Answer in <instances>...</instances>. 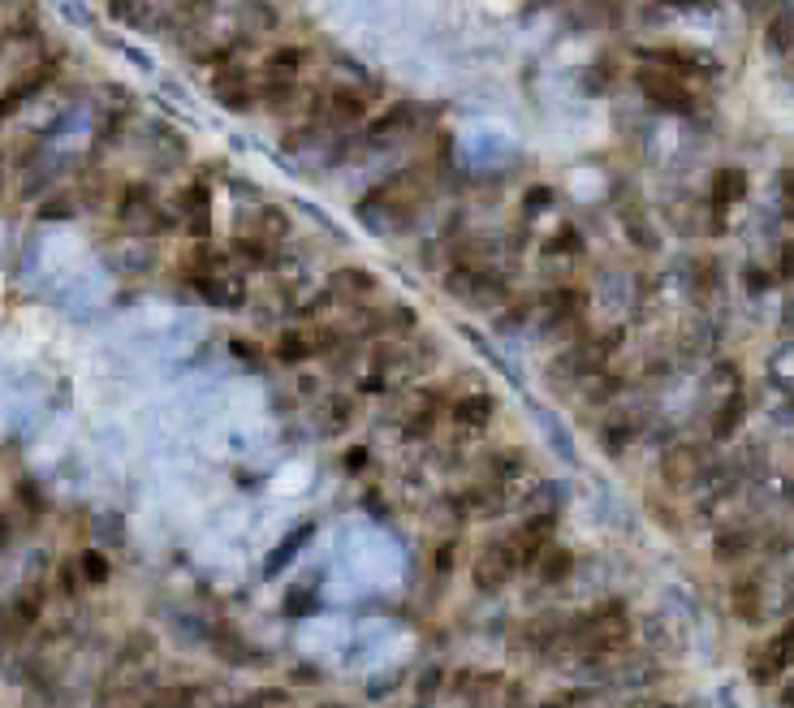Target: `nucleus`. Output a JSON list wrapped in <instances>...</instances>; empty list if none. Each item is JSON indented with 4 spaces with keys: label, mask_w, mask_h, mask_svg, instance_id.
I'll use <instances>...</instances> for the list:
<instances>
[{
    "label": "nucleus",
    "mask_w": 794,
    "mask_h": 708,
    "mask_svg": "<svg viewBox=\"0 0 794 708\" xmlns=\"http://www.w3.org/2000/svg\"><path fill=\"white\" fill-rule=\"evenodd\" d=\"M303 104H307V126H316L324 134V130L367 126V117H372V108H376V95L341 83V87H324V91L303 95Z\"/></svg>",
    "instance_id": "f257e3e1"
},
{
    "label": "nucleus",
    "mask_w": 794,
    "mask_h": 708,
    "mask_svg": "<svg viewBox=\"0 0 794 708\" xmlns=\"http://www.w3.org/2000/svg\"><path fill=\"white\" fill-rule=\"evenodd\" d=\"M635 61L639 65H652V70H665L682 78V83H691V78H713L721 74V65L713 52L704 48H691V44H639L635 48Z\"/></svg>",
    "instance_id": "f03ea898"
},
{
    "label": "nucleus",
    "mask_w": 794,
    "mask_h": 708,
    "mask_svg": "<svg viewBox=\"0 0 794 708\" xmlns=\"http://www.w3.org/2000/svg\"><path fill=\"white\" fill-rule=\"evenodd\" d=\"M635 87L639 95L648 100L652 108H661V113H674V117H691L695 108H700V95H695L691 83H682V78L665 74V70H652V65H635Z\"/></svg>",
    "instance_id": "7ed1b4c3"
},
{
    "label": "nucleus",
    "mask_w": 794,
    "mask_h": 708,
    "mask_svg": "<svg viewBox=\"0 0 794 708\" xmlns=\"http://www.w3.org/2000/svg\"><path fill=\"white\" fill-rule=\"evenodd\" d=\"M57 78H61V61H57V57H44V61L26 65V70L13 78V83L0 87V126L18 117L31 100H39V95H44L52 83H57Z\"/></svg>",
    "instance_id": "20e7f679"
},
{
    "label": "nucleus",
    "mask_w": 794,
    "mask_h": 708,
    "mask_svg": "<svg viewBox=\"0 0 794 708\" xmlns=\"http://www.w3.org/2000/svg\"><path fill=\"white\" fill-rule=\"evenodd\" d=\"M212 100L225 108V113H255V65L238 57L221 65V70H212Z\"/></svg>",
    "instance_id": "39448f33"
},
{
    "label": "nucleus",
    "mask_w": 794,
    "mask_h": 708,
    "mask_svg": "<svg viewBox=\"0 0 794 708\" xmlns=\"http://www.w3.org/2000/svg\"><path fill=\"white\" fill-rule=\"evenodd\" d=\"M445 294L462 298V303H471V307H488V303H497V298L510 294V285H505L497 272H488V268L454 264L445 272Z\"/></svg>",
    "instance_id": "423d86ee"
},
{
    "label": "nucleus",
    "mask_w": 794,
    "mask_h": 708,
    "mask_svg": "<svg viewBox=\"0 0 794 708\" xmlns=\"http://www.w3.org/2000/svg\"><path fill=\"white\" fill-rule=\"evenodd\" d=\"M173 208H177V221L186 225V234L195 242L212 238V186L203 182V177H195V182H186L177 190Z\"/></svg>",
    "instance_id": "0eeeda50"
},
{
    "label": "nucleus",
    "mask_w": 794,
    "mask_h": 708,
    "mask_svg": "<svg viewBox=\"0 0 794 708\" xmlns=\"http://www.w3.org/2000/svg\"><path fill=\"white\" fill-rule=\"evenodd\" d=\"M307 65H311L307 44H277L255 65V83H298L307 74Z\"/></svg>",
    "instance_id": "6e6552de"
},
{
    "label": "nucleus",
    "mask_w": 794,
    "mask_h": 708,
    "mask_svg": "<svg viewBox=\"0 0 794 708\" xmlns=\"http://www.w3.org/2000/svg\"><path fill=\"white\" fill-rule=\"evenodd\" d=\"M419 113H423V108H419L415 100H397V104L385 108V113H372V117H367L363 139L372 143V147L402 139V134H410V130L419 126Z\"/></svg>",
    "instance_id": "1a4fd4ad"
},
{
    "label": "nucleus",
    "mask_w": 794,
    "mask_h": 708,
    "mask_svg": "<svg viewBox=\"0 0 794 708\" xmlns=\"http://www.w3.org/2000/svg\"><path fill=\"white\" fill-rule=\"evenodd\" d=\"M751 190V177L743 165H717L713 177H708V208H713V221L721 225L725 212L734 208V203H743Z\"/></svg>",
    "instance_id": "9d476101"
},
{
    "label": "nucleus",
    "mask_w": 794,
    "mask_h": 708,
    "mask_svg": "<svg viewBox=\"0 0 794 708\" xmlns=\"http://www.w3.org/2000/svg\"><path fill=\"white\" fill-rule=\"evenodd\" d=\"M514 570H518V562H514L510 544H484L471 562V579L479 592H501L505 583L514 579Z\"/></svg>",
    "instance_id": "9b49d317"
},
{
    "label": "nucleus",
    "mask_w": 794,
    "mask_h": 708,
    "mask_svg": "<svg viewBox=\"0 0 794 708\" xmlns=\"http://www.w3.org/2000/svg\"><path fill=\"white\" fill-rule=\"evenodd\" d=\"M704 471H708V449L695 445V441L669 449L665 462H661V480H665V488H691Z\"/></svg>",
    "instance_id": "f8f14e48"
},
{
    "label": "nucleus",
    "mask_w": 794,
    "mask_h": 708,
    "mask_svg": "<svg viewBox=\"0 0 794 708\" xmlns=\"http://www.w3.org/2000/svg\"><path fill=\"white\" fill-rule=\"evenodd\" d=\"M152 208H156V186H152V182H143V177H130V182L117 186L113 212H117L121 225H139V221H147V212H152Z\"/></svg>",
    "instance_id": "ddd939ff"
},
{
    "label": "nucleus",
    "mask_w": 794,
    "mask_h": 708,
    "mask_svg": "<svg viewBox=\"0 0 794 708\" xmlns=\"http://www.w3.org/2000/svg\"><path fill=\"white\" fill-rule=\"evenodd\" d=\"M108 18L130 26V31H143V35H156L160 31V13H156V0H104Z\"/></svg>",
    "instance_id": "4468645a"
},
{
    "label": "nucleus",
    "mask_w": 794,
    "mask_h": 708,
    "mask_svg": "<svg viewBox=\"0 0 794 708\" xmlns=\"http://www.w3.org/2000/svg\"><path fill=\"white\" fill-rule=\"evenodd\" d=\"M39 614H44V588H26L13 596L9 614H5V631H31V626L39 622Z\"/></svg>",
    "instance_id": "2eb2a0df"
},
{
    "label": "nucleus",
    "mask_w": 794,
    "mask_h": 708,
    "mask_svg": "<svg viewBox=\"0 0 794 708\" xmlns=\"http://www.w3.org/2000/svg\"><path fill=\"white\" fill-rule=\"evenodd\" d=\"M786 665H790V626H786V631L773 639L769 648L760 652L756 661H751V678H756V683H773V678L782 674Z\"/></svg>",
    "instance_id": "dca6fc26"
},
{
    "label": "nucleus",
    "mask_w": 794,
    "mask_h": 708,
    "mask_svg": "<svg viewBox=\"0 0 794 708\" xmlns=\"http://www.w3.org/2000/svg\"><path fill=\"white\" fill-rule=\"evenodd\" d=\"M492 415H497L492 393H467V398L454 402V419H458L462 428H471V432H484L492 424Z\"/></svg>",
    "instance_id": "f3484780"
},
{
    "label": "nucleus",
    "mask_w": 794,
    "mask_h": 708,
    "mask_svg": "<svg viewBox=\"0 0 794 708\" xmlns=\"http://www.w3.org/2000/svg\"><path fill=\"white\" fill-rule=\"evenodd\" d=\"M531 570L540 575V583H566L574 575V553L561 549V544H549V549L536 557V566H531Z\"/></svg>",
    "instance_id": "a211bd4d"
},
{
    "label": "nucleus",
    "mask_w": 794,
    "mask_h": 708,
    "mask_svg": "<svg viewBox=\"0 0 794 708\" xmlns=\"http://www.w3.org/2000/svg\"><path fill=\"white\" fill-rule=\"evenodd\" d=\"M751 544H756V531H747V527L717 531V540H713V557H717V562H743V557L751 553Z\"/></svg>",
    "instance_id": "6ab92c4d"
},
{
    "label": "nucleus",
    "mask_w": 794,
    "mask_h": 708,
    "mask_svg": "<svg viewBox=\"0 0 794 708\" xmlns=\"http://www.w3.org/2000/svg\"><path fill=\"white\" fill-rule=\"evenodd\" d=\"M251 238H259V242H281V238H290V216H285V208H277V203H264V208L255 212V234Z\"/></svg>",
    "instance_id": "aec40b11"
},
{
    "label": "nucleus",
    "mask_w": 794,
    "mask_h": 708,
    "mask_svg": "<svg viewBox=\"0 0 794 708\" xmlns=\"http://www.w3.org/2000/svg\"><path fill=\"white\" fill-rule=\"evenodd\" d=\"M743 419H747V398H743V389H734L730 398H725V406L717 411V419H713V437L717 441H730L738 428H743Z\"/></svg>",
    "instance_id": "412c9836"
},
{
    "label": "nucleus",
    "mask_w": 794,
    "mask_h": 708,
    "mask_svg": "<svg viewBox=\"0 0 794 708\" xmlns=\"http://www.w3.org/2000/svg\"><path fill=\"white\" fill-rule=\"evenodd\" d=\"M246 35H234V39H221V44H208L203 52H195V65H203V70H221V65L246 57Z\"/></svg>",
    "instance_id": "4be33fe9"
},
{
    "label": "nucleus",
    "mask_w": 794,
    "mask_h": 708,
    "mask_svg": "<svg viewBox=\"0 0 794 708\" xmlns=\"http://www.w3.org/2000/svg\"><path fill=\"white\" fill-rule=\"evenodd\" d=\"M333 290H346V294H372L380 290L376 272L372 268H359V264H346V268H333V277H328Z\"/></svg>",
    "instance_id": "5701e85b"
},
{
    "label": "nucleus",
    "mask_w": 794,
    "mask_h": 708,
    "mask_svg": "<svg viewBox=\"0 0 794 708\" xmlns=\"http://www.w3.org/2000/svg\"><path fill=\"white\" fill-rule=\"evenodd\" d=\"M734 614L743 618V622H760L764 618V609H760V579L756 575H743L734 583Z\"/></svg>",
    "instance_id": "b1692460"
},
{
    "label": "nucleus",
    "mask_w": 794,
    "mask_h": 708,
    "mask_svg": "<svg viewBox=\"0 0 794 708\" xmlns=\"http://www.w3.org/2000/svg\"><path fill=\"white\" fill-rule=\"evenodd\" d=\"M311 354H316V342H311V333H307V329H290V333H281V337H277V359H281L285 367L307 363Z\"/></svg>",
    "instance_id": "393cba45"
},
{
    "label": "nucleus",
    "mask_w": 794,
    "mask_h": 708,
    "mask_svg": "<svg viewBox=\"0 0 794 708\" xmlns=\"http://www.w3.org/2000/svg\"><path fill=\"white\" fill-rule=\"evenodd\" d=\"M31 39H39V9H35V5H22L18 18H13L5 31H0V48L31 44Z\"/></svg>",
    "instance_id": "a878e982"
},
{
    "label": "nucleus",
    "mask_w": 794,
    "mask_h": 708,
    "mask_svg": "<svg viewBox=\"0 0 794 708\" xmlns=\"http://www.w3.org/2000/svg\"><path fill=\"white\" fill-rule=\"evenodd\" d=\"M454 510L467 514V519H492V514L501 510V497L484 493V488H467V493L454 497Z\"/></svg>",
    "instance_id": "bb28decb"
},
{
    "label": "nucleus",
    "mask_w": 794,
    "mask_h": 708,
    "mask_svg": "<svg viewBox=\"0 0 794 708\" xmlns=\"http://www.w3.org/2000/svg\"><path fill=\"white\" fill-rule=\"evenodd\" d=\"M583 303H587L583 285H557V290L549 294V311H553V320H579Z\"/></svg>",
    "instance_id": "cd10ccee"
},
{
    "label": "nucleus",
    "mask_w": 794,
    "mask_h": 708,
    "mask_svg": "<svg viewBox=\"0 0 794 708\" xmlns=\"http://www.w3.org/2000/svg\"><path fill=\"white\" fill-rule=\"evenodd\" d=\"M74 566H78V579L87 583V588H104L108 575H113V566H108V557L100 549H82Z\"/></svg>",
    "instance_id": "c85d7f7f"
},
{
    "label": "nucleus",
    "mask_w": 794,
    "mask_h": 708,
    "mask_svg": "<svg viewBox=\"0 0 794 708\" xmlns=\"http://www.w3.org/2000/svg\"><path fill=\"white\" fill-rule=\"evenodd\" d=\"M229 255H238V260L251 264V268H268L272 264V247H268V242H259V238H251V234H238L234 242H229Z\"/></svg>",
    "instance_id": "c756f323"
},
{
    "label": "nucleus",
    "mask_w": 794,
    "mask_h": 708,
    "mask_svg": "<svg viewBox=\"0 0 794 708\" xmlns=\"http://www.w3.org/2000/svg\"><path fill=\"white\" fill-rule=\"evenodd\" d=\"M130 117H134V104L126 100V108L121 104H113L108 108V113L100 117V130H95V143H113V139H121V134H126V126H130Z\"/></svg>",
    "instance_id": "7c9ffc66"
},
{
    "label": "nucleus",
    "mask_w": 794,
    "mask_h": 708,
    "mask_svg": "<svg viewBox=\"0 0 794 708\" xmlns=\"http://www.w3.org/2000/svg\"><path fill=\"white\" fill-rule=\"evenodd\" d=\"M613 83H618V61H609V57H600V61H592V65H587V74H583V87L587 91H600V87H613Z\"/></svg>",
    "instance_id": "2f4dec72"
},
{
    "label": "nucleus",
    "mask_w": 794,
    "mask_h": 708,
    "mask_svg": "<svg viewBox=\"0 0 794 708\" xmlns=\"http://www.w3.org/2000/svg\"><path fill=\"white\" fill-rule=\"evenodd\" d=\"M78 212V203H74V195H52V199H44L39 203V221H70V216Z\"/></svg>",
    "instance_id": "473e14b6"
},
{
    "label": "nucleus",
    "mask_w": 794,
    "mask_h": 708,
    "mask_svg": "<svg viewBox=\"0 0 794 708\" xmlns=\"http://www.w3.org/2000/svg\"><path fill=\"white\" fill-rule=\"evenodd\" d=\"M190 704H195V691L190 687H160L143 708H190Z\"/></svg>",
    "instance_id": "72a5a7b5"
},
{
    "label": "nucleus",
    "mask_w": 794,
    "mask_h": 708,
    "mask_svg": "<svg viewBox=\"0 0 794 708\" xmlns=\"http://www.w3.org/2000/svg\"><path fill=\"white\" fill-rule=\"evenodd\" d=\"M561 251H574V255L583 251V234H579L574 225H561L557 234H553L549 242H544V255H561Z\"/></svg>",
    "instance_id": "f704fd0d"
},
{
    "label": "nucleus",
    "mask_w": 794,
    "mask_h": 708,
    "mask_svg": "<svg viewBox=\"0 0 794 708\" xmlns=\"http://www.w3.org/2000/svg\"><path fill=\"white\" fill-rule=\"evenodd\" d=\"M631 437H635L631 419H613V424H609L605 432H600V445H605L609 454H622V449H626V441H631Z\"/></svg>",
    "instance_id": "c9c22d12"
},
{
    "label": "nucleus",
    "mask_w": 794,
    "mask_h": 708,
    "mask_svg": "<svg viewBox=\"0 0 794 708\" xmlns=\"http://www.w3.org/2000/svg\"><path fill=\"white\" fill-rule=\"evenodd\" d=\"M523 454H518V449H505V454H492L488 458V475L492 480H510V475H518L523 471V462H518Z\"/></svg>",
    "instance_id": "e433bc0d"
},
{
    "label": "nucleus",
    "mask_w": 794,
    "mask_h": 708,
    "mask_svg": "<svg viewBox=\"0 0 794 708\" xmlns=\"http://www.w3.org/2000/svg\"><path fill=\"white\" fill-rule=\"evenodd\" d=\"M553 199H557V190L540 182V186H531L527 195H523V212H527V216H536V212H544V208H553Z\"/></svg>",
    "instance_id": "4c0bfd02"
},
{
    "label": "nucleus",
    "mask_w": 794,
    "mask_h": 708,
    "mask_svg": "<svg viewBox=\"0 0 794 708\" xmlns=\"http://www.w3.org/2000/svg\"><path fill=\"white\" fill-rule=\"evenodd\" d=\"M769 48L790 57V13H777V18L769 22Z\"/></svg>",
    "instance_id": "58836bf2"
},
{
    "label": "nucleus",
    "mask_w": 794,
    "mask_h": 708,
    "mask_svg": "<svg viewBox=\"0 0 794 708\" xmlns=\"http://www.w3.org/2000/svg\"><path fill=\"white\" fill-rule=\"evenodd\" d=\"M242 13H246V18H255V22H264L259 31H277V22H281V18H277V9H272L268 0H246Z\"/></svg>",
    "instance_id": "ea45409f"
},
{
    "label": "nucleus",
    "mask_w": 794,
    "mask_h": 708,
    "mask_svg": "<svg viewBox=\"0 0 794 708\" xmlns=\"http://www.w3.org/2000/svg\"><path fill=\"white\" fill-rule=\"evenodd\" d=\"M13 493H18V501H22V506L31 510V514H39V510H44V497H39V484H31V480H18V484H13Z\"/></svg>",
    "instance_id": "a19ab883"
},
{
    "label": "nucleus",
    "mask_w": 794,
    "mask_h": 708,
    "mask_svg": "<svg viewBox=\"0 0 794 708\" xmlns=\"http://www.w3.org/2000/svg\"><path fill=\"white\" fill-rule=\"evenodd\" d=\"M350 415H354V402L350 398H337L333 402V419H328V432H346L350 428Z\"/></svg>",
    "instance_id": "79ce46f5"
},
{
    "label": "nucleus",
    "mask_w": 794,
    "mask_h": 708,
    "mask_svg": "<svg viewBox=\"0 0 794 708\" xmlns=\"http://www.w3.org/2000/svg\"><path fill=\"white\" fill-rule=\"evenodd\" d=\"M432 428H436V411H419V415L406 424V437H410V441H419V437H428Z\"/></svg>",
    "instance_id": "37998d69"
},
{
    "label": "nucleus",
    "mask_w": 794,
    "mask_h": 708,
    "mask_svg": "<svg viewBox=\"0 0 794 708\" xmlns=\"http://www.w3.org/2000/svg\"><path fill=\"white\" fill-rule=\"evenodd\" d=\"M341 462H346L350 475H359V471H367V462H372V449H367V445H354V449H346V458H341Z\"/></svg>",
    "instance_id": "c03bdc74"
},
{
    "label": "nucleus",
    "mask_w": 794,
    "mask_h": 708,
    "mask_svg": "<svg viewBox=\"0 0 794 708\" xmlns=\"http://www.w3.org/2000/svg\"><path fill=\"white\" fill-rule=\"evenodd\" d=\"M229 350H234L242 363H259V359H264V350H259L255 342H246V337H229Z\"/></svg>",
    "instance_id": "a18cd8bd"
},
{
    "label": "nucleus",
    "mask_w": 794,
    "mask_h": 708,
    "mask_svg": "<svg viewBox=\"0 0 794 708\" xmlns=\"http://www.w3.org/2000/svg\"><path fill=\"white\" fill-rule=\"evenodd\" d=\"M613 389H618V376H596V380H592V393H587V398H592V402H609Z\"/></svg>",
    "instance_id": "49530a36"
},
{
    "label": "nucleus",
    "mask_w": 794,
    "mask_h": 708,
    "mask_svg": "<svg viewBox=\"0 0 794 708\" xmlns=\"http://www.w3.org/2000/svg\"><path fill=\"white\" fill-rule=\"evenodd\" d=\"M454 557H458V544L449 540V544H441V549H436L432 562H436V570H441V575H449V570H454Z\"/></svg>",
    "instance_id": "de8ad7c7"
},
{
    "label": "nucleus",
    "mask_w": 794,
    "mask_h": 708,
    "mask_svg": "<svg viewBox=\"0 0 794 708\" xmlns=\"http://www.w3.org/2000/svg\"><path fill=\"white\" fill-rule=\"evenodd\" d=\"M389 329H402V333H410V329H415V311H410V307H393L389 311Z\"/></svg>",
    "instance_id": "09e8293b"
},
{
    "label": "nucleus",
    "mask_w": 794,
    "mask_h": 708,
    "mask_svg": "<svg viewBox=\"0 0 794 708\" xmlns=\"http://www.w3.org/2000/svg\"><path fill=\"white\" fill-rule=\"evenodd\" d=\"M523 316H527V303H518V307L505 311V316H497V329H518V324H523Z\"/></svg>",
    "instance_id": "8fccbe9b"
},
{
    "label": "nucleus",
    "mask_w": 794,
    "mask_h": 708,
    "mask_svg": "<svg viewBox=\"0 0 794 708\" xmlns=\"http://www.w3.org/2000/svg\"><path fill=\"white\" fill-rule=\"evenodd\" d=\"M78 583H82V579H78V566H74V562H65V566H61V592H70V596H74V592H78Z\"/></svg>",
    "instance_id": "3c124183"
},
{
    "label": "nucleus",
    "mask_w": 794,
    "mask_h": 708,
    "mask_svg": "<svg viewBox=\"0 0 794 708\" xmlns=\"http://www.w3.org/2000/svg\"><path fill=\"white\" fill-rule=\"evenodd\" d=\"M574 700H579V691H570V696H553V700H544L540 708H574Z\"/></svg>",
    "instance_id": "603ef678"
},
{
    "label": "nucleus",
    "mask_w": 794,
    "mask_h": 708,
    "mask_svg": "<svg viewBox=\"0 0 794 708\" xmlns=\"http://www.w3.org/2000/svg\"><path fill=\"white\" fill-rule=\"evenodd\" d=\"M436 687H441V670L423 674V683H419V691H423V696H428V691H436Z\"/></svg>",
    "instance_id": "864d4df0"
},
{
    "label": "nucleus",
    "mask_w": 794,
    "mask_h": 708,
    "mask_svg": "<svg viewBox=\"0 0 794 708\" xmlns=\"http://www.w3.org/2000/svg\"><path fill=\"white\" fill-rule=\"evenodd\" d=\"M5 182H9V152H0V195H5Z\"/></svg>",
    "instance_id": "5fc2aeb1"
},
{
    "label": "nucleus",
    "mask_w": 794,
    "mask_h": 708,
    "mask_svg": "<svg viewBox=\"0 0 794 708\" xmlns=\"http://www.w3.org/2000/svg\"><path fill=\"white\" fill-rule=\"evenodd\" d=\"M782 281H790V242L782 247Z\"/></svg>",
    "instance_id": "6e6d98bb"
}]
</instances>
